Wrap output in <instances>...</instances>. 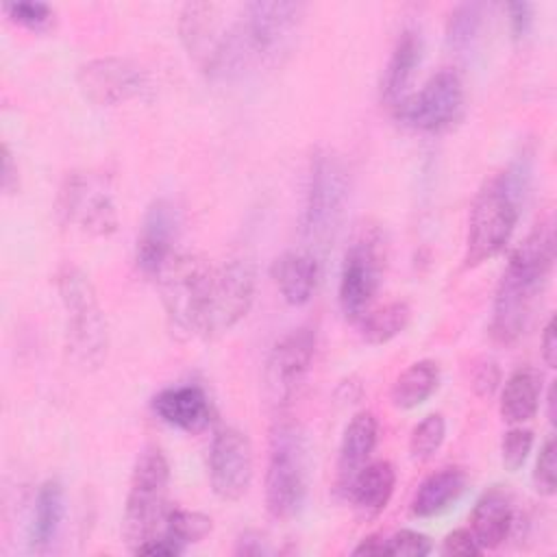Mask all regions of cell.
I'll use <instances>...</instances> for the list:
<instances>
[{"label": "cell", "instance_id": "e0dca14e", "mask_svg": "<svg viewBox=\"0 0 557 557\" xmlns=\"http://www.w3.org/2000/svg\"><path fill=\"white\" fill-rule=\"evenodd\" d=\"M154 416L172 429L185 433L202 431L211 418L213 407L200 385H172L152 398Z\"/></svg>", "mask_w": 557, "mask_h": 557}, {"label": "cell", "instance_id": "d6986e66", "mask_svg": "<svg viewBox=\"0 0 557 557\" xmlns=\"http://www.w3.org/2000/svg\"><path fill=\"white\" fill-rule=\"evenodd\" d=\"M422 52H424V39L420 30L418 28L400 30L381 76V102L396 107L407 96V87L422 61Z\"/></svg>", "mask_w": 557, "mask_h": 557}, {"label": "cell", "instance_id": "8fae6325", "mask_svg": "<svg viewBox=\"0 0 557 557\" xmlns=\"http://www.w3.org/2000/svg\"><path fill=\"white\" fill-rule=\"evenodd\" d=\"M59 213L78 231L94 237H109L117 231L113 191L100 174L70 172L59 189Z\"/></svg>", "mask_w": 557, "mask_h": 557}, {"label": "cell", "instance_id": "3957f363", "mask_svg": "<svg viewBox=\"0 0 557 557\" xmlns=\"http://www.w3.org/2000/svg\"><path fill=\"white\" fill-rule=\"evenodd\" d=\"M57 289L65 311V344L72 361L83 370H98L107 361L109 329L89 276L76 265H63Z\"/></svg>", "mask_w": 557, "mask_h": 557}, {"label": "cell", "instance_id": "f35d334b", "mask_svg": "<svg viewBox=\"0 0 557 557\" xmlns=\"http://www.w3.org/2000/svg\"><path fill=\"white\" fill-rule=\"evenodd\" d=\"M542 346V359L548 368H555V357H557V331H555V318H550L542 331L540 337Z\"/></svg>", "mask_w": 557, "mask_h": 557}, {"label": "cell", "instance_id": "f546056e", "mask_svg": "<svg viewBox=\"0 0 557 557\" xmlns=\"http://www.w3.org/2000/svg\"><path fill=\"white\" fill-rule=\"evenodd\" d=\"M446 437V422L442 413H429L424 416L411 431L409 437V453L416 461L431 459Z\"/></svg>", "mask_w": 557, "mask_h": 557}, {"label": "cell", "instance_id": "ba28073f", "mask_svg": "<svg viewBox=\"0 0 557 557\" xmlns=\"http://www.w3.org/2000/svg\"><path fill=\"white\" fill-rule=\"evenodd\" d=\"M385 259L387 244L383 231L379 226H363L346 248L339 270L337 300L348 320L359 322L370 311L383 281Z\"/></svg>", "mask_w": 557, "mask_h": 557}, {"label": "cell", "instance_id": "9c48e42d", "mask_svg": "<svg viewBox=\"0 0 557 557\" xmlns=\"http://www.w3.org/2000/svg\"><path fill=\"white\" fill-rule=\"evenodd\" d=\"M255 285V268L248 259L235 257L211 265L202 302L200 337L213 339L242 322L252 307Z\"/></svg>", "mask_w": 557, "mask_h": 557}, {"label": "cell", "instance_id": "e575fe53", "mask_svg": "<svg viewBox=\"0 0 557 557\" xmlns=\"http://www.w3.org/2000/svg\"><path fill=\"white\" fill-rule=\"evenodd\" d=\"M533 4L531 2H524V0H518V2H509L507 4V20H509V30H511V37L516 41L524 39L531 28H533Z\"/></svg>", "mask_w": 557, "mask_h": 557}, {"label": "cell", "instance_id": "83f0119b", "mask_svg": "<svg viewBox=\"0 0 557 557\" xmlns=\"http://www.w3.org/2000/svg\"><path fill=\"white\" fill-rule=\"evenodd\" d=\"M483 28V4L481 2H463L457 4L446 20V46L455 54H466L476 44Z\"/></svg>", "mask_w": 557, "mask_h": 557}, {"label": "cell", "instance_id": "9a60e30c", "mask_svg": "<svg viewBox=\"0 0 557 557\" xmlns=\"http://www.w3.org/2000/svg\"><path fill=\"white\" fill-rule=\"evenodd\" d=\"M315 352V331L311 326L292 329L274 342L265 361V389L276 407L292 403L309 374Z\"/></svg>", "mask_w": 557, "mask_h": 557}, {"label": "cell", "instance_id": "8d00e7d4", "mask_svg": "<svg viewBox=\"0 0 557 557\" xmlns=\"http://www.w3.org/2000/svg\"><path fill=\"white\" fill-rule=\"evenodd\" d=\"M500 383V372L496 368L494 361H483L474 368V374H472V387L479 396H492L496 392Z\"/></svg>", "mask_w": 557, "mask_h": 557}, {"label": "cell", "instance_id": "f1b7e54d", "mask_svg": "<svg viewBox=\"0 0 557 557\" xmlns=\"http://www.w3.org/2000/svg\"><path fill=\"white\" fill-rule=\"evenodd\" d=\"M211 518L200 511L189 509H170L165 524L161 529L163 535L174 540L183 550L191 544L202 542L211 533Z\"/></svg>", "mask_w": 557, "mask_h": 557}, {"label": "cell", "instance_id": "8992f818", "mask_svg": "<svg viewBox=\"0 0 557 557\" xmlns=\"http://www.w3.org/2000/svg\"><path fill=\"white\" fill-rule=\"evenodd\" d=\"M307 444L302 433L281 422L270 437L265 470V507L274 520L294 518L307 498Z\"/></svg>", "mask_w": 557, "mask_h": 557}, {"label": "cell", "instance_id": "4dcf8cb0", "mask_svg": "<svg viewBox=\"0 0 557 557\" xmlns=\"http://www.w3.org/2000/svg\"><path fill=\"white\" fill-rule=\"evenodd\" d=\"M2 11L4 15L28 28V30H44L52 24V17H54V9L46 2H33V0H17V2H4L2 4Z\"/></svg>", "mask_w": 557, "mask_h": 557}, {"label": "cell", "instance_id": "ac0fdd59", "mask_svg": "<svg viewBox=\"0 0 557 557\" xmlns=\"http://www.w3.org/2000/svg\"><path fill=\"white\" fill-rule=\"evenodd\" d=\"M379 442V424L370 411L355 413L342 435L337 455V492L348 496L355 476L370 463V457Z\"/></svg>", "mask_w": 557, "mask_h": 557}, {"label": "cell", "instance_id": "484cf974", "mask_svg": "<svg viewBox=\"0 0 557 557\" xmlns=\"http://www.w3.org/2000/svg\"><path fill=\"white\" fill-rule=\"evenodd\" d=\"M440 387V366L433 359H420L403 370L392 387V405L409 411L424 405Z\"/></svg>", "mask_w": 557, "mask_h": 557}, {"label": "cell", "instance_id": "2e32d148", "mask_svg": "<svg viewBox=\"0 0 557 557\" xmlns=\"http://www.w3.org/2000/svg\"><path fill=\"white\" fill-rule=\"evenodd\" d=\"M181 211L168 198H157L144 213L137 244L135 263L141 274L157 278L163 265L176 255L174 246L181 233Z\"/></svg>", "mask_w": 557, "mask_h": 557}, {"label": "cell", "instance_id": "1f68e13d", "mask_svg": "<svg viewBox=\"0 0 557 557\" xmlns=\"http://www.w3.org/2000/svg\"><path fill=\"white\" fill-rule=\"evenodd\" d=\"M533 448V431L522 424H513L500 440V461L503 468L516 472L524 466L529 453Z\"/></svg>", "mask_w": 557, "mask_h": 557}, {"label": "cell", "instance_id": "7402d4cb", "mask_svg": "<svg viewBox=\"0 0 557 557\" xmlns=\"http://www.w3.org/2000/svg\"><path fill=\"white\" fill-rule=\"evenodd\" d=\"M396 487V470L389 461H370L352 481L348 498L361 520H374L389 505Z\"/></svg>", "mask_w": 557, "mask_h": 557}, {"label": "cell", "instance_id": "30bf717a", "mask_svg": "<svg viewBox=\"0 0 557 557\" xmlns=\"http://www.w3.org/2000/svg\"><path fill=\"white\" fill-rule=\"evenodd\" d=\"M307 4L289 0H255L239 9L244 39L252 54V61L276 63L289 52L302 20Z\"/></svg>", "mask_w": 557, "mask_h": 557}, {"label": "cell", "instance_id": "277c9868", "mask_svg": "<svg viewBox=\"0 0 557 557\" xmlns=\"http://www.w3.org/2000/svg\"><path fill=\"white\" fill-rule=\"evenodd\" d=\"M348 187V170L342 157L333 148H315L309 159L300 211V235L307 250L315 252L335 237L346 209Z\"/></svg>", "mask_w": 557, "mask_h": 557}, {"label": "cell", "instance_id": "7c38bea8", "mask_svg": "<svg viewBox=\"0 0 557 557\" xmlns=\"http://www.w3.org/2000/svg\"><path fill=\"white\" fill-rule=\"evenodd\" d=\"M463 83L457 72L442 70L433 74L420 91L405 96L394 107V117L420 133H440L450 128L463 115Z\"/></svg>", "mask_w": 557, "mask_h": 557}, {"label": "cell", "instance_id": "74e56055", "mask_svg": "<svg viewBox=\"0 0 557 557\" xmlns=\"http://www.w3.org/2000/svg\"><path fill=\"white\" fill-rule=\"evenodd\" d=\"M133 553L135 555H148V557H174V555H181L185 550L174 540H170L168 535L159 533V535L150 537L148 542L139 544Z\"/></svg>", "mask_w": 557, "mask_h": 557}, {"label": "cell", "instance_id": "6da1fadb", "mask_svg": "<svg viewBox=\"0 0 557 557\" xmlns=\"http://www.w3.org/2000/svg\"><path fill=\"white\" fill-rule=\"evenodd\" d=\"M555 263V233L550 222H540L509 255L505 272L498 281L490 335L503 346L516 344L535 311Z\"/></svg>", "mask_w": 557, "mask_h": 557}, {"label": "cell", "instance_id": "4fadbf2b", "mask_svg": "<svg viewBox=\"0 0 557 557\" xmlns=\"http://www.w3.org/2000/svg\"><path fill=\"white\" fill-rule=\"evenodd\" d=\"M255 474L252 444L237 426H222L209 446V483L220 500L235 503L246 496Z\"/></svg>", "mask_w": 557, "mask_h": 557}, {"label": "cell", "instance_id": "44dd1931", "mask_svg": "<svg viewBox=\"0 0 557 557\" xmlns=\"http://www.w3.org/2000/svg\"><path fill=\"white\" fill-rule=\"evenodd\" d=\"M513 529V507L511 498L498 490H487L472 507L470 513V533L476 544L485 550L498 548Z\"/></svg>", "mask_w": 557, "mask_h": 557}, {"label": "cell", "instance_id": "ab89813d", "mask_svg": "<svg viewBox=\"0 0 557 557\" xmlns=\"http://www.w3.org/2000/svg\"><path fill=\"white\" fill-rule=\"evenodd\" d=\"M2 189L7 194H13L17 189V163L13 161V154L9 146H2Z\"/></svg>", "mask_w": 557, "mask_h": 557}, {"label": "cell", "instance_id": "4316f807", "mask_svg": "<svg viewBox=\"0 0 557 557\" xmlns=\"http://www.w3.org/2000/svg\"><path fill=\"white\" fill-rule=\"evenodd\" d=\"M409 322H411L409 305L403 300H392L379 309L368 311L359 320V331L368 344L379 346L400 335L409 326Z\"/></svg>", "mask_w": 557, "mask_h": 557}, {"label": "cell", "instance_id": "5bb4252c", "mask_svg": "<svg viewBox=\"0 0 557 557\" xmlns=\"http://www.w3.org/2000/svg\"><path fill=\"white\" fill-rule=\"evenodd\" d=\"M76 81L83 96L100 107H117L128 100L146 98L150 91L148 72L120 57L87 61L78 67Z\"/></svg>", "mask_w": 557, "mask_h": 557}, {"label": "cell", "instance_id": "d4e9b609", "mask_svg": "<svg viewBox=\"0 0 557 557\" xmlns=\"http://www.w3.org/2000/svg\"><path fill=\"white\" fill-rule=\"evenodd\" d=\"M65 513V492L57 479H48L39 485L30 518L28 546L33 553H46L59 535Z\"/></svg>", "mask_w": 557, "mask_h": 557}, {"label": "cell", "instance_id": "ffe728a7", "mask_svg": "<svg viewBox=\"0 0 557 557\" xmlns=\"http://www.w3.org/2000/svg\"><path fill=\"white\" fill-rule=\"evenodd\" d=\"M272 278L287 305H307L320 281V259L307 248L287 250L274 261Z\"/></svg>", "mask_w": 557, "mask_h": 557}, {"label": "cell", "instance_id": "5b68a950", "mask_svg": "<svg viewBox=\"0 0 557 557\" xmlns=\"http://www.w3.org/2000/svg\"><path fill=\"white\" fill-rule=\"evenodd\" d=\"M170 463L161 448L148 446L139 453L124 500L122 540L133 553L139 544L159 535L172 507H168Z\"/></svg>", "mask_w": 557, "mask_h": 557}, {"label": "cell", "instance_id": "52a82bcc", "mask_svg": "<svg viewBox=\"0 0 557 557\" xmlns=\"http://www.w3.org/2000/svg\"><path fill=\"white\" fill-rule=\"evenodd\" d=\"M211 263L191 252H176L157 274L161 302L172 333L178 337H200L202 302Z\"/></svg>", "mask_w": 557, "mask_h": 557}, {"label": "cell", "instance_id": "cb8c5ba5", "mask_svg": "<svg viewBox=\"0 0 557 557\" xmlns=\"http://www.w3.org/2000/svg\"><path fill=\"white\" fill-rule=\"evenodd\" d=\"M468 476L461 468L448 466L433 474H429L416 490L411 498V516L416 518H433L448 507H453L461 494L466 492Z\"/></svg>", "mask_w": 557, "mask_h": 557}, {"label": "cell", "instance_id": "7a4b0ae2", "mask_svg": "<svg viewBox=\"0 0 557 557\" xmlns=\"http://www.w3.org/2000/svg\"><path fill=\"white\" fill-rule=\"evenodd\" d=\"M529 178L531 168L513 161L505 172L483 181L470 205L463 268H479L505 250L518 224Z\"/></svg>", "mask_w": 557, "mask_h": 557}, {"label": "cell", "instance_id": "d590c367", "mask_svg": "<svg viewBox=\"0 0 557 557\" xmlns=\"http://www.w3.org/2000/svg\"><path fill=\"white\" fill-rule=\"evenodd\" d=\"M444 555H481L483 548L476 544L470 529H455L442 540Z\"/></svg>", "mask_w": 557, "mask_h": 557}, {"label": "cell", "instance_id": "d6a6232c", "mask_svg": "<svg viewBox=\"0 0 557 557\" xmlns=\"http://www.w3.org/2000/svg\"><path fill=\"white\" fill-rule=\"evenodd\" d=\"M431 550H433L431 537L420 531H413V529H400V531L383 537V555L424 557Z\"/></svg>", "mask_w": 557, "mask_h": 557}, {"label": "cell", "instance_id": "836d02e7", "mask_svg": "<svg viewBox=\"0 0 557 557\" xmlns=\"http://www.w3.org/2000/svg\"><path fill=\"white\" fill-rule=\"evenodd\" d=\"M555 440L553 435H548L540 448V455L535 459V468H533V487L540 496H553L557 490L555 483Z\"/></svg>", "mask_w": 557, "mask_h": 557}, {"label": "cell", "instance_id": "603a6c76", "mask_svg": "<svg viewBox=\"0 0 557 557\" xmlns=\"http://www.w3.org/2000/svg\"><path fill=\"white\" fill-rule=\"evenodd\" d=\"M542 389H544L542 372H537L531 366L513 370L507 376L500 392V403H498L500 418L509 424H524L531 418H535L542 403Z\"/></svg>", "mask_w": 557, "mask_h": 557}, {"label": "cell", "instance_id": "60d3db41", "mask_svg": "<svg viewBox=\"0 0 557 557\" xmlns=\"http://www.w3.org/2000/svg\"><path fill=\"white\" fill-rule=\"evenodd\" d=\"M352 555H372V557H381L383 555V535H368L363 537L355 548Z\"/></svg>", "mask_w": 557, "mask_h": 557}]
</instances>
